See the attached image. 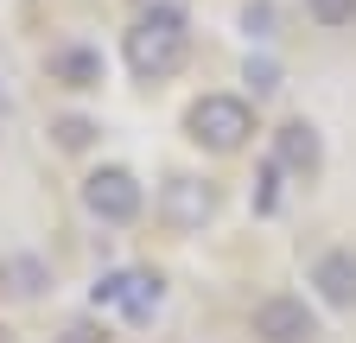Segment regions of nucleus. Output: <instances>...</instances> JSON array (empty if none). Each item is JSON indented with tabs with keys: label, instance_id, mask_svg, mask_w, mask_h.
I'll return each mask as SVG.
<instances>
[{
	"label": "nucleus",
	"instance_id": "1",
	"mask_svg": "<svg viewBox=\"0 0 356 343\" xmlns=\"http://www.w3.org/2000/svg\"><path fill=\"white\" fill-rule=\"evenodd\" d=\"M127 70L140 83H159V76H178L191 58V19L185 7H172V0H153V7L127 26Z\"/></svg>",
	"mask_w": 356,
	"mask_h": 343
},
{
	"label": "nucleus",
	"instance_id": "8",
	"mask_svg": "<svg viewBox=\"0 0 356 343\" xmlns=\"http://www.w3.org/2000/svg\"><path fill=\"white\" fill-rule=\"evenodd\" d=\"M44 70H51V83H58V90H70V96H89V90H102V83H108V58H102L96 45H83V38L51 45Z\"/></svg>",
	"mask_w": 356,
	"mask_h": 343
},
{
	"label": "nucleus",
	"instance_id": "2",
	"mask_svg": "<svg viewBox=\"0 0 356 343\" xmlns=\"http://www.w3.org/2000/svg\"><path fill=\"white\" fill-rule=\"evenodd\" d=\"M185 134L204 147V153H242L254 140V108L248 96H229V90H210L185 108Z\"/></svg>",
	"mask_w": 356,
	"mask_h": 343
},
{
	"label": "nucleus",
	"instance_id": "11",
	"mask_svg": "<svg viewBox=\"0 0 356 343\" xmlns=\"http://www.w3.org/2000/svg\"><path fill=\"white\" fill-rule=\"evenodd\" d=\"M280 178H286V172L274 159H261V172H254V217H274V210H280V191H286Z\"/></svg>",
	"mask_w": 356,
	"mask_h": 343
},
{
	"label": "nucleus",
	"instance_id": "9",
	"mask_svg": "<svg viewBox=\"0 0 356 343\" xmlns=\"http://www.w3.org/2000/svg\"><path fill=\"white\" fill-rule=\"evenodd\" d=\"M312 292L331 312H356V248H325L312 261Z\"/></svg>",
	"mask_w": 356,
	"mask_h": 343
},
{
	"label": "nucleus",
	"instance_id": "15",
	"mask_svg": "<svg viewBox=\"0 0 356 343\" xmlns=\"http://www.w3.org/2000/svg\"><path fill=\"white\" fill-rule=\"evenodd\" d=\"M58 343H108V331H102L96 318H76V324H64V331H58Z\"/></svg>",
	"mask_w": 356,
	"mask_h": 343
},
{
	"label": "nucleus",
	"instance_id": "5",
	"mask_svg": "<svg viewBox=\"0 0 356 343\" xmlns=\"http://www.w3.org/2000/svg\"><path fill=\"white\" fill-rule=\"evenodd\" d=\"M248 324H254V343H318V312L299 292H267Z\"/></svg>",
	"mask_w": 356,
	"mask_h": 343
},
{
	"label": "nucleus",
	"instance_id": "12",
	"mask_svg": "<svg viewBox=\"0 0 356 343\" xmlns=\"http://www.w3.org/2000/svg\"><path fill=\"white\" fill-rule=\"evenodd\" d=\"M305 13H312V26L343 32V26H356V0H305Z\"/></svg>",
	"mask_w": 356,
	"mask_h": 343
},
{
	"label": "nucleus",
	"instance_id": "16",
	"mask_svg": "<svg viewBox=\"0 0 356 343\" xmlns=\"http://www.w3.org/2000/svg\"><path fill=\"white\" fill-rule=\"evenodd\" d=\"M242 26H248L254 38H267V32H274V13H267V7H248V13H242Z\"/></svg>",
	"mask_w": 356,
	"mask_h": 343
},
{
	"label": "nucleus",
	"instance_id": "14",
	"mask_svg": "<svg viewBox=\"0 0 356 343\" xmlns=\"http://www.w3.org/2000/svg\"><path fill=\"white\" fill-rule=\"evenodd\" d=\"M242 76L254 83V96H274V90H280V64H274V58H248Z\"/></svg>",
	"mask_w": 356,
	"mask_h": 343
},
{
	"label": "nucleus",
	"instance_id": "7",
	"mask_svg": "<svg viewBox=\"0 0 356 343\" xmlns=\"http://www.w3.org/2000/svg\"><path fill=\"white\" fill-rule=\"evenodd\" d=\"M267 159H274L293 185H312L325 172V140H318V127H312V121H280L274 127V153H267Z\"/></svg>",
	"mask_w": 356,
	"mask_h": 343
},
{
	"label": "nucleus",
	"instance_id": "3",
	"mask_svg": "<svg viewBox=\"0 0 356 343\" xmlns=\"http://www.w3.org/2000/svg\"><path fill=\"white\" fill-rule=\"evenodd\" d=\"M89 306L115 312L121 324H153L159 306H165V280L153 267H108L96 286H89Z\"/></svg>",
	"mask_w": 356,
	"mask_h": 343
},
{
	"label": "nucleus",
	"instance_id": "10",
	"mask_svg": "<svg viewBox=\"0 0 356 343\" xmlns=\"http://www.w3.org/2000/svg\"><path fill=\"white\" fill-rule=\"evenodd\" d=\"M0 292L7 299H44L51 292V261H38V254H7V261H0Z\"/></svg>",
	"mask_w": 356,
	"mask_h": 343
},
{
	"label": "nucleus",
	"instance_id": "6",
	"mask_svg": "<svg viewBox=\"0 0 356 343\" xmlns=\"http://www.w3.org/2000/svg\"><path fill=\"white\" fill-rule=\"evenodd\" d=\"M159 217H165V229H178V235L204 229V223L216 217V185H210V178H191V172L165 178V185H159Z\"/></svg>",
	"mask_w": 356,
	"mask_h": 343
},
{
	"label": "nucleus",
	"instance_id": "13",
	"mask_svg": "<svg viewBox=\"0 0 356 343\" xmlns=\"http://www.w3.org/2000/svg\"><path fill=\"white\" fill-rule=\"evenodd\" d=\"M51 134H58V147H70V153H83L89 140H96V121H83V115H64V121L51 127Z\"/></svg>",
	"mask_w": 356,
	"mask_h": 343
},
{
	"label": "nucleus",
	"instance_id": "4",
	"mask_svg": "<svg viewBox=\"0 0 356 343\" xmlns=\"http://www.w3.org/2000/svg\"><path fill=\"white\" fill-rule=\"evenodd\" d=\"M83 210L96 223H108V229H127V223H140V210H147V185L134 178L127 165H96L83 178Z\"/></svg>",
	"mask_w": 356,
	"mask_h": 343
}]
</instances>
